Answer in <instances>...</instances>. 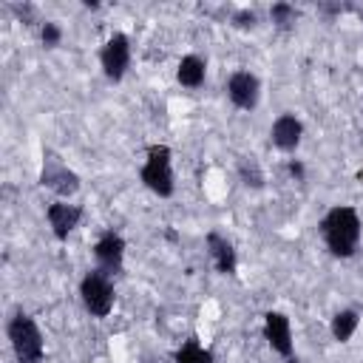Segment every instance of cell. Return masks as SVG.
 <instances>
[{"label": "cell", "mask_w": 363, "mask_h": 363, "mask_svg": "<svg viewBox=\"0 0 363 363\" xmlns=\"http://www.w3.org/2000/svg\"><path fill=\"white\" fill-rule=\"evenodd\" d=\"M320 233L326 238V247L335 255L349 258L360 241V218L352 207H332L320 221Z\"/></svg>", "instance_id": "cell-1"}, {"label": "cell", "mask_w": 363, "mask_h": 363, "mask_svg": "<svg viewBox=\"0 0 363 363\" xmlns=\"http://www.w3.org/2000/svg\"><path fill=\"white\" fill-rule=\"evenodd\" d=\"M9 340L14 346V354L20 357V363H37L43 357V337L37 323L28 315H17L9 323Z\"/></svg>", "instance_id": "cell-2"}, {"label": "cell", "mask_w": 363, "mask_h": 363, "mask_svg": "<svg viewBox=\"0 0 363 363\" xmlns=\"http://www.w3.org/2000/svg\"><path fill=\"white\" fill-rule=\"evenodd\" d=\"M142 182L159 193V196H170L173 193V170H170V150L164 145H153L147 150V162L142 167Z\"/></svg>", "instance_id": "cell-3"}, {"label": "cell", "mask_w": 363, "mask_h": 363, "mask_svg": "<svg viewBox=\"0 0 363 363\" xmlns=\"http://www.w3.org/2000/svg\"><path fill=\"white\" fill-rule=\"evenodd\" d=\"M79 295H82L85 309L96 318H105L113 306V286L105 278V272H88L79 284Z\"/></svg>", "instance_id": "cell-4"}, {"label": "cell", "mask_w": 363, "mask_h": 363, "mask_svg": "<svg viewBox=\"0 0 363 363\" xmlns=\"http://www.w3.org/2000/svg\"><path fill=\"white\" fill-rule=\"evenodd\" d=\"M102 68H105V77L108 79H122L128 62H130V45H128V37L125 34H113L105 48H102Z\"/></svg>", "instance_id": "cell-5"}, {"label": "cell", "mask_w": 363, "mask_h": 363, "mask_svg": "<svg viewBox=\"0 0 363 363\" xmlns=\"http://www.w3.org/2000/svg\"><path fill=\"white\" fill-rule=\"evenodd\" d=\"M227 94H230L233 105L250 111V108H255V102H258V79H255L250 71H235V74L230 77V82H227Z\"/></svg>", "instance_id": "cell-6"}, {"label": "cell", "mask_w": 363, "mask_h": 363, "mask_svg": "<svg viewBox=\"0 0 363 363\" xmlns=\"http://www.w3.org/2000/svg\"><path fill=\"white\" fill-rule=\"evenodd\" d=\"M264 337L269 340V346L281 354L292 352V335H289V320L281 312H267L264 315Z\"/></svg>", "instance_id": "cell-7"}, {"label": "cell", "mask_w": 363, "mask_h": 363, "mask_svg": "<svg viewBox=\"0 0 363 363\" xmlns=\"http://www.w3.org/2000/svg\"><path fill=\"white\" fill-rule=\"evenodd\" d=\"M94 255L99 261V267L105 272H116L122 267V255H125V241L116 235V233H105L96 247H94Z\"/></svg>", "instance_id": "cell-8"}, {"label": "cell", "mask_w": 363, "mask_h": 363, "mask_svg": "<svg viewBox=\"0 0 363 363\" xmlns=\"http://www.w3.org/2000/svg\"><path fill=\"white\" fill-rule=\"evenodd\" d=\"M43 184L51 187V190H57L60 196H68V193L77 190V173H71L65 164L48 159V162L43 164Z\"/></svg>", "instance_id": "cell-9"}, {"label": "cell", "mask_w": 363, "mask_h": 363, "mask_svg": "<svg viewBox=\"0 0 363 363\" xmlns=\"http://www.w3.org/2000/svg\"><path fill=\"white\" fill-rule=\"evenodd\" d=\"M79 216H82L79 207L65 204V201H57V204L48 207V224H51V230H54L57 238H68V233L77 227Z\"/></svg>", "instance_id": "cell-10"}, {"label": "cell", "mask_w": 363, "mask_h": 363, "mask_svg": "<svg viewBox=\"0 0 363 363\" xmlns=\"http://www.w3.org/2000/svg\"><path fill=\"white\" fill-rule=\"evenodd\" d=\"M301 133H303L301 122H298L295 116H289V113L278 116L275 125H272V142H275L281 150H292V147L301 142Z\"/></svg>", "instance_id": "cell-11"}, {"label": "cell", "mask_w": 363, "mask_h": 363, "mask_svg": "<svg viewBox=\"0 0 363 363\" xmlns=\"http://www.w3.org/2000/svg\"><path fill=\"white\" fill-rule=\"evenodd\" d=\"M207 247H210V255H213V264H216L218 272H224V275L235 272V250H233V244L227 238L210 233L207 235Z\"/></svg>", "instance_id": "cell-12"}, {"label": "cell", "mask_w": 363, "mask_h": 363, "mask_svg": "<svg viewBox=\"0 0 363 363\" xmlns=\"http://www.w3.org/2000/svg\"><path fill=\"white\" fill-rule=\"evenodd\" d=\"M176 77H179L182 85H187V88H199V85L204 82V62H201L199 57L190 54V57H184V60L179 62Z\"/></svg>", "instance_id": "cell-13"}, {"label": "cell", "mask_w": 363, "mask_h": 363, "mask_svg": "<svg viewBox=\"0 0 363 363\" xmlns=\"http://www.w3.org/2000/svg\"><path fill=\"white\" fill-rule=\"evenodd\" d=\"M354 329H357V312H352V309H343V312H337L335 315V320H332V335H335V340H349L352 335H354Z\"/></svg>", "instance_id": "cell-14"}, {"label": "cell", "mask_w": 363, "mask_h": 363, "mask_svg": "<svg viewBox=\"0 0 363 363\" xmlns=\"http://www.w3.org/2000/svg\"><path fill=\"white\" fill-rule=\"evenodd\" d=\"M176 363H213V354L207 349H201L196 340H187L179 352H176Z\"/></svg>", "instance_id": "cell-15"}, {"label": "cell", "mask_w": 363, "mask_h": 363, "mask_svg": "<svg viewBox=\"0 0 363 363\" xmlns=\"http://www.w3.org/2000/svg\"><path fill=\"white\" fill-rule=\"evenodd\" d=\"M269 14H272V20H275L278 26H289V23L295 20V9H292V6H286V3H275Z\"/></svg>", "instance_id": "cell-16"}, {"label": "cell", "mask_w": 363, "mask_h": 363, "mask_svg": "<svg viewBox=\"0 0 363 363\" xmlns=\"http://www.w3.org/2000/svg\"><path fill=\"white\" fill-rule=\"evenodd\" d=\"M43 43H45V45H57V43H60V28H57L54 23H45V26H43Z\"/></svg>", "instance_id": "cell-17"}, {"label": "cell", "mask_w": 363, "mask_h": 363, "mask_svg": "<svg viewBox=\"0 0 363 363\" xmlns=\"http://www.w3.org/2000/svg\"><path fill=\"white\" fill-rule=\"evenodd\" d=\"M235 23L247 28V26H252V23H255V14H252V11H238V14H235Z\"/></svg>", "instance_id": "cell-18"}, {"label": "cell", "mask_w": 363, "mask_h": 363, "mask_svg": "<svg viewBox=\"0 0 363 363\" xmlns=\"http://www.w3.org/2000/svg\"><path fill=\"white\" fill-rule=\"evenodd\" d=\"M289 173H292V176H303V167H301L298 162H292V164H289Z\"/></svg>", "instance_id": "cell-19"}]
</instances>
